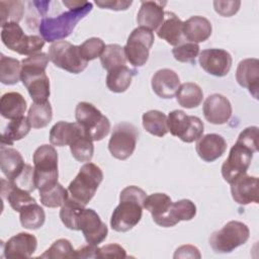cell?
<instances>
[{"mask_svg": "<svg viewBox=\"0 0 259 259\" xmlns=\"http://www.w3.org/2000/svg\"><path fill=\"white\" fill-rule=\"evenodd\" d=\"M70 10L56 17L41 19L38 30L45 41L56 42L69 36L76 24L92 10V3L87 1H63Z\"/></svg>", "mask_w": 259, "mask_h": 259, "instance_id": "obj_1", "label": "cell"}, {"mask_svg": "<svg viewBox=\"0 0 259 259\" xmlns=\"http://www.w3.org/2000/svg\"><path fill=\"white\" fill-rule=\"evenodd\" d=\"M146 197V192L136 185L123 188L119 195V204L111 214L112 230L123 233L137 226L142 219Z\"/></svg>", "mask_w": 259, "mask_h": 259, "instance_id": "obj_2", "label": "cell"}, {"mask_svg": "<svg viewBox=\"0 0 259 259\" xmlns=\"http://www.w3.org/2000/svg\"><path fill=\"white\" fill-rule=\"evenodd\" d=\"M49 61L45 53L30 55L21 61L20 80L33 102H46L50 96V79L46 73Z\"/></svg>", "mask_w": 259, "mask_h": 259, "instance_id": "obj_3", "label": "cell"}, {"mask_svg": "<svg viewBox=\"0 0 259 259\" xmlns=\"http://www.w3.org/2000/svg\"><path fill=\"white\" fill-rule=\"evenodd\" d=\"M102 179L103 173L100 167L90 162L84 164L68 186L69 197L86 206L95 195Z\"/></svg>", "mask_w": 259, "mask_h": 259, "instance_id": "obj_4", "label": "cell"}, {"mask_svg": "<svg viewBox=\"0 0 259 259\" xmlns=\"http://www.w3.org/2000/svg\"><path fill=\"white\" fill-rule=\"evenodd\" d=\"M1 39L6 48L23 56L39 53L46 42L39 35L25 34L20 25L15 22L1 26Z\"/></svg>", "mask_w": 259, "mask_h": 259, "instance_id": "obj_5", "label": "cell"}, {"mask_svg": "<svg viewBox=\"0 0 259 259\" xmlns=\"http://www.w3.org/2000/svg\"><path fill=\"white\" fill-rule=\"evenodd\" d=\"M36 188L42 189L58 182V153L54 146L41 145L33 153Z\"/></svg>", "mask_w": 259, "mask_h": 259, "instance_id": "obj_6", "label": "cell"}, {"mask_svg": "<svg viewBox=\"0 0 259 259\" xmlns=\"http://www.w3.org/2000/svg\"><path fill=\"white\" fill-rule=\"evenodd\" d=\"M250 236L249 228L239 221L227 223L221 230L213 232L209 237V245L215 253H230L244 245Z\"/></svg>", "mask_w": 259, "mask_h": 259, "instance_id": "obj_7", "label": "cell"}, {"mask_svg": "<svg viewBox=\"0 0 259 259\" xmlns=\"http://www.w3.org/2000/svg\"><path fill=\"white\" fill-rule=\"evenodd\" d=\"M76 122L93 140L101 141L110 131L109 119L89 102H79L75 109Z\"/></svg>", "mask_w": 259, "mask_h": 259, "instance_id": "obj_8", "label": "cell"}, {"mask_svg": "<svg viewBox=\"0 0 259 259\" xmlns=\"http://www.w3.org/2000/svg\"><path fill=\"white\" fill-rule=\"evenodd\" d=\"M48 57L56 67L72 74L81 73L88 65L81 55L79 46L72 45L67 40L53 42L49 48Z\"/></svg>", "mask_w": 259, "mask_h": 259, "instance_id": "obj_9", "label": "cell"}, {"mask_svg": "<svg viewBox=\"0 0 259 259\" xmlns=\"http://www.w3.org/2000/svg\"><path fill=\"white\" fill-rule=\"evenodd\" d=\"M168 131L182 142L192 143L203 134L204 125L201 119L194 115H187L183 110H173L167 116Z\"/></svg>", "mask_w": 259, "mask_h": 259, "instance_id": "obj_10", "label": "cell"}, {"mask_svg": "<svg viewBox=\"0 0 259 259\" xmlns=\"http://www.w3.org/2000/svg\"><path fill=\"white\" fill-rule=\"evenodd\" d=\"M138 138L139 132L134 124L120 122L114 125L108 142V150L112 157L118 160L130 158L136 149Z\"/></svg>", "mask_w": 259, "mask_h": 259, "instance_id": "obj_11", "label": "cell"}, {"mask_svg": "<svg viewBox=\"0 0 259 259\" xmlns=\"http://www.w3.org/2000/svg\"><path fill=\"white\" fill-rule=\"evenodd\" d=\"M154 44V32L145 27L135 28L127 37L124 46L126 61L135 67L144 66L148 59L150 49Z\"/></svg>", "mask_w": 259, "mask_h": 259, "instance_id": "obj_12", "label": "cell"}, {"mask_svg": "<svg viewBox=\"0 0 259 259\" xmlns=\"http://www.w3.org/2000/svg\"><path fill=\"white\" fill-rule=\"evenodd\" d=\"M255 152V150L237 140L222 166V175L224 179L228 183H231L237 177L245 174L251 164Z\"/></svg>", "mask_w": 259, "mask_h": 259, "instance_id": "obj_13", "label": "cell"}, {"mask_svg": "<svg viewBox=\"0 0 259 259\" xmlns=\"http://www.w3.org/2000/svg\"><path fill=\"white\" fill-rule=\"evenodd\" d=\"M78 231H81L88 244L99 245L108 234L106 225L92 208L83 207L78 218Z\"/></svg>", "mask_w": 259, "mask_h": 259, "instance_id": "obj_14", "label": "cell"}, {"mask_svg": "<svg viewBox=\"0 0 259 259\" xmlns=\"http://www.w3.org/2000/svg\"><path fill=\"white\" fill-rule=\"evenodd\" d=\"M200 67L208 74L215 77L228 75L232 67V56L223 49L203 50L198 57Z\"/></svg>", "mask_w": 259, "mask_h": 259, "instance_id": "obj_15", "label": "cell"}, {"mask_svg": "<svg viewBox=\"0 0 259 259\" xmlns=\"http://www.w3.org/2000/svg\"><path fill=\"white\" fill-rule=\"evenodd\" d=\"M230 184L233 199L237 203L246 205L251 202H259V180L257 177L250 176L245 173L237 177Z\"/></svg>", "mask_w": 259, "mask_h": 259, "instance_id": "obj_16", "label": "cell"}, {"mask_svg": "<svg viewBox=\"0 0 259 259\" xmlns=\"http://www.w3.org/2000/svg\"><path fill=\"white\" fill-rule=\"evenodd\" d=\"M203 115L212 124H224L232 116V105L230 100L222 94L209 95L203 103Z\"/></svg>", "mask_w": 259, "mask_h": 259, "instance_id": "obj_17", "label": "cell"}, {"mask_svg": "<svg viewBox=\"0 0 259 259\" xmlns=\"http://www.w3.org/2000/svg\"><path fill=\"white\" fill-rule=\"evenodd\" d=\"M37 240L29 233H19L11 237L3 248L6 258H28L36 250Z\"/></svg>", "mask_w": 259, "mask_h": 259, "instance_id": "obj_18", "label": "cell"}, {"mask_svg": "<svg viewBox=\"0 0 259 259\" xmlns=\"http://www.w3.org/2000/svg\"><path fill=\"white\" fill-rule=\"evenodd\" d=\"M151 85L156 95L164 99H171L180 87V79L175 71L161 69L153 75Z\"/></svg>", "mask_w": 259, "mask_h": 259, "instance_id": "obj_19", "label": "cell"}, {"mask_svg": "<svg viewBox=\"0 0 259 259\" xmlns=\"http://www.w3.org/2000/svg\"><path fill=\"white\" fill-rule=\"evenodd\" d=\"M236 80L238 84L247 88L254 98H258L259 89V61L254 58L242 60L236 71Z\"/></svg>", "mask_w": 259, "mask_h": 259, "instance_id": "obj_20", "label": "cell"}, {"mask_svg": "<svg viewBox=\"0 0 259 259\" xmlns=\"http://www.w3.org/2000/svg\"><path fill=\"white\" fill-rule=\"evenodd\" d=\"M165 1H142L137 15V21L140 26L152 31L157 30L165 18Z\"/></svg>", "mask_w": 259, "mask_h": 259, "instance_id": "obj_21", "label": "cell"}, {"mask_svg": "<svg viewBox=\"0 0 259 259\" xmlns=\"http://www.w3.org/2000/svg\"><path fill=\"white\" fill-rule=\"evenodd\" d=\"M195 150L200 159L205 162H213L226 152L227 143L225 139L218 134H207L197 140Z\"/></svg>", "mask_w": 259, "mask_h": 259, "instance_id": "obj_22", "label": "cell"}, {"mask_svg": "<svg viewBox=\"0 0 259 259\" xmlns=\"http://www.w3.org/2000/svg\"><path fill=\"white\" fill-rule=\"evenodd\" d=\"M157 35L174 47L184 42L183 21L175 13L165 11V18L157 29Z\"/></svg>", "mask_w": 259, "mask_h": 259, "instance_id": "obj_23", "label": "cell"}, {"mask_svg": "<svg viewBox=\"0 0 259 259\" xmlns=\"http://www.w3.org/2000/svg\"><path fill=\"white\" fill-rule=\"evenodd\" d=\"M196 214V206L190 199H181L172 202L168 212L159 224L160 227L170 228L180 221H190Z\"/></svg>", "mask_w": 259, "mask_h": 259, "instance_id": "obj_24", "label": "cell"}, {"mask_svg": "<svg viewBox=\"0 0 259 259\" xmlns=\"http://www.w3.org/2000/svg\"><path fill=\"white\" fill-rule=\"evenodd\" d=\"M212 27L208 19L194 15L183 22V35L189 42H202L211 35Z\"/></svg>", "mask_w": 259, "mask_h": 259, "instance_id": "obj_25", "label": "cell"}, {"mask_svg": "<svg viewBox=\"0 0 259 259\" xmlns=\"http://www.w3.org/2000/svg\"><path fill=\"white\" fill-rule=\"evenodd\" d=\"M25 163L21 154L10 147H0V167L2 173L8 180H13L23 170Z\"/></svg>", "mask_w": 259, "mask_h": 259, "instance_id": "obj_26", "label": "cell"}, {"mask_svg": "<svg viewBox=\"0 0 259 259\" xmlns=\"http://www.w3.org/2000/svg\"><path fill=\"white\" fill-rule=\"evenodd\" d=\"M1 195L3 199H6L9 205L15 210L20 211L25 205L35 202V199L29 194V191H26L22 188H19L13 184L10 180H1Z\"/></svg>", "mask_w": 259, "mask_h": 259, "instance_id": "obj_27", "label": "cell"}, {"mask_svg": "<svg viewBox=\"0 0 259 259\" xmlns=\"http://www.w3.org/2000/svg\"><path fill=\"white\" fill-rule=\"evenodd\" d=\"M82 131L83 128L77 122L59 121L50 131V142L57 147L70 146Z\"/></svg>", "mask_w": 259, "mask_h": 259, "instance_id": "obj_28", "label": "cell"}, {"mask_svg": "<svg viewBox=\"0 0 259 259\" xmlns=\"http://www.w3.org/2000/svg\"><path fill=\"white\" fill-rule=\"evenodd\" d=\"M26 110V101L18 92H7L0 99V113L4 118L14 119L23 116Z\"/></svg>", "mask_w": 259, "mask_h": 259, "instance_id": "obj_29", "label": "cell"}, {"mask_svg": "<svg viewBox=\"0 0 259 259\" xmlns=\"http://www.w3.org/2000/svg\"><path fill=\"white\" fill-rule=\"evenodd\" d=\"M136 74V70L130 69L126 66L117 67L108 72L106 76V86L112 92H124L130 87L133 77Z\"/></svg>", "mask_w": 259, "mask_h": 259, "instance_id": "obj_30", "label": "cell"}, {"mask_svg": "<svg viewBox=\"0 0 259 259\" xmlns=\"http://www.w3.org/2000/svg\"><path fill=\"white\" fill-rule=\"evenodd\" d=\"M171 204L172 200L169 195H167L166 193L157 192L146 197L144 202V208L150 211L153 221L159 226L161 221L168 212Z\"/></svg>", "mask_w": 259, "mask_h": 259, "instance_id": "obj_31", "label": "cell"}, {"mask_svg": "<svg viewBox=\"0 0 259 259\" xmlns=\"http://www.w3.org/2000/svg\"><path fill=\"white\" fill-rule=\"evenodd\" d=\"M30 123L25 116H20L10 121L5 126L1 136V145L11 146L15 141L23 139L30 131Z\"/></svg>", "mask_w": 259, "mask_h": 259, "instance_id": "obj_32", "label": "cell"}, {"mask_svg": "<svg viewBox=\"0 0 259 259\" xmlns=\"http://www.w3.org/2000/svg\"><path fill=\"white\" fill-rule=\"evenodd\" d=\"M203 98L202 89L192 82H186L180 85L177 93V102L184 108L197 107Z\"/></svg>", "mask_w": 259, "mask_h": 259, "instance_id": "obj_33", "label": "cell"}, {"mask_svg": "<svg viewBox=\"0 0 259 259\" xmlns=\"http://www.w3.org/2000/svg\"><path fill=\"white\" fill-rule=\"evenodd\" d=\"M20 224L24 229L37 230L44 226L46 213L44 208L36 202L25 205L19 211Z\"/></svg>", "mask_w": 259, "mask_h": 259, "instance_id": "obj_34", "label": "cell"}, {"mask_svg": "<svg viewBox=\"0 0 259 259\" xmlns=\"http://www.w3.org/2000/svg\"><path fill=\"white\" fill-rule=\"evenodd\" d=\"M39 198L42 205L47 207L62 206L69 198V191L61 183L57 182L51 186L39 189Z\"/></svg>", "mask_w": 259, "mask_h": 259, "instance_id": "obj_35", "label": "cell"}, {"mask_svg": "<svg viewBox=\"0 0 259 259\" xmlns=\"http://www.w3.org/2000/svg\"><path fill=\"white\" fill-rule=\"evenodd\" d=\"M53 118V109L49 101L33 102L27 113V119L33 128L46 127Z\"/></svg>", "mask_w": 259, "mask_h": 259, "instance_id": "obj_36", "label": "cell"}, {"mask_svg": "<svg viewBox=\"0 0 259 259\" xmlns=\"http://www.w3.org/2000/svg\"><path fill=\"white\" fill-rule=\"evenodd\" d=\"M144 128L153 136L164 137L168 131L167 116L159 110H149L142 116Z\"/></svg>", "mask_w": 259, "mask_h": 259, "instance_id": "obj_37", "label": "cell"}, {"mask_svg": "<svg viewBox=\"0 0 259 259\" xmlns=\"http://www.w3.org/2000/svg\"><path fill=\"white\" fill-rule=\"evenodd\" d=\"M70 150L72 156L77 161L90 162L94 154L93 140L83 130L70 144Z\"/></svg>", "mask_w": 259, "mask_h": 259, "instance_id": "obj_38", "label": "cell"}, {"mask_svg": "<svg viewBox=\"0 0 259 259\" xmlns=\"http://www.w3.org/2000/svg\"><path fill=\"white\" fill-rule=\"evenodd\" d=\"M21 76V62L17 59L1 55L0 58V81L5 85L16 84Z\"/></svg>", "mask_w": 259, "mask_h": 259, "instance_id": "obj_39", "label": "cell"}, {"mask_svg": "<svg viewBox=\"0 0 259 259\" xmlns=\"http://www.w3.org/2000/svg\"><path fill=\"white\" fill-rule=\"evenodd\" d=\"M100 62L103 69L108 72L117 67L125 66L126 57L123 48L116 44L105 46V49L100 56Z\"/></svg>", "mask_w": 259, "mask_h": 259, "instance_id": "obj_40", "label": "cell"}, {"mask_svg": "<svg viewBox=\"0 0 259 259\" xmlns=\"http://www.w3.org/2000/svg\"><path fill=\"white\" fill-rule=\"evenodd\" d=\"M24 12V5L22 1H0L1 26L15 22L18 23Z\"/></svg>", "mask_w": 259, "mask_h": 259, "instance_id": "obj_41", "label": "cell"}, {"mask_svg": "<svg viewBox=\"0 0 259 259\" xmlns=\"http://www.w3.org/2000/svg\"><path fill=\"white\" fill-rule=\"evenodd\" d=\"M85 207L73 200L72 198H68L67 201L62 205L60 210V219L62 223L70 230L78 231V218L81 209Z\"/></svg>", "mask_w": 259, "mask_h": 259, "instance_id": "obj_42", "label": "cell"}, {"mask_svg": "<svg viewBox=\"0 0 259 259\" xmlns=\"http://www.w3.org/2000/svg\"><path fill=\"white\" fill-rule=\"evenodd\" d=\"M40 258L59 259V258H76V250L71 242L67 239H59L39 256Z\"/></svg>", "mask_w": 259, "mask_h": 259, "instance_id": "obj_43", "label": "cell"}, {"mask_svg": "<svg viewBox=\"0 0 259 259\" xmlns=\"http://www.w3.org/2000/svg\"><path fill=\"white\" fill-rule=\"evenodd\" d=\"M173 57L181 63H195L196 57L199 55V46L194 42H182L172 49Z\"/></svg>", "mask_w": 259, "mask_h": 259, "instance_id": "obj_44", "label": "cell"}, {"mask_svg": "<svg viewBox=\"0 0 259 259\" xmlns=\"http://www.w3.org/2000/svg\"><path fill=\"white\" fill-rule=\"evenodd\" d=\"M82 57L87 61H92L96 58H100L105 49L104 41L99 37H90L86 39L81 46H79Z\"/></svg>", "mask_w": 259, "mask_h": 259, "instance_id": "obj_45", "label": "cell"}, {"mask_svg": "<svg viewBox=\"0 0 259 259\" xmlns=\"http://www.w3.org/2000/svg\"><path fill=\"white\" fill-rule=\"evenodd\" d=\"M11 182L26 191H33L36 188L34 180V168H32L28 164H25L23 170L16 178L11 180Z\"/></svg>", "mask_w": 259, "mask_h": 259, "instance_id": "obj_46", "label": "cell"}, {"mask_svg": "<svg viewBox=\"0 0 259 259\" xmlns=\"http://www.w3.org/2000/svg\"><path fill=\"white\" fill-rule=\"evenodd\" d=\"M241 6V1L238 0H215L213 1V8L217 13L224 17H230L235 15Z\"/></svg>", "mask_w": 259, "mask_h": 259, "instance_id": "obj_47", "label": "cell"}, {"mask_svg": "<svg viewBox=\"0 0 259 259\" xmlns=\"http://www.w3.org/2000/svg\"><path fill=\"white\" fill-rule=\"evenodd\" d=\"M125 250L118 244H108L98 248L96 258H125Z\"/></svg>", "mask_w": 259, "mask_h": 259, "instance_id": "obj_48", "label": "cell"}, {"mask_svg": "<svg viewBox=\"0 0 259 259\" xmlns=\"http://www.w3.org/2000/svg\"><path fill=\"white\" fill-rule=\"evenodd\" d=\"M133 1H126V0H98L95 1V4L99 6L102 9H110L115 11H121L126 10L131 5Z\"/></svg>", "mask_w": 259, "mask_h": 259, "instance_id": "obj_49", "label": "cell"}, {"mask_svg": "<svg viewBox=\"0 0 259 259\" xmlns=\"http://www.w3.org/2000/svg\"><path fill=\"white\" fill-rule=\"evenodd\" d=\"M200 258L199 250L192 245H183L179 247L174 254V258Z\"/></svg>", "mask_w": 259, "mask_h": 259, "instance_id": "obj_50", "label": "cell"}, {"mask_svg": "<svg viewBox=\"0 0 259 259\" xmlns=\"http://www.w3.org/2000/svg\"><path fill=\"white\" fill-rule=\"evenodd\" d=\"M98 247L96 245L88 244L76 250V258H96Z\"/></svg>", "mask_w": 259, "mask_h": 259, "instance_id": "obj_51", "label": "cell"}]
</instances>
